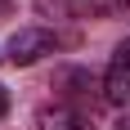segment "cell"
I'll return each instance as SVG.
<instances>
[{
    "label": "cell",
    "mask_w": 130,
    "mask_h": 130,
    "mask_svg": "<svg viewBox=\"0 0 130 130\" xmlns=\"http://www.w3.org/2000/svg\"><path fill=\"white\" fill-rule=\"evenodd\" d=\"M54 90H58V103H72V108H94L103 99V81L85 72V67H58L54 72Z\"/></svg>",
    "instance_id": "cell-1"
},
{
    "label": "cell",
    "mask_w": 130,
    "mask_h": 130,
    "mask_svg": "<svg viewBox=\"0 0 130 130\" xmlns=\"http://www.w3.org/2000/svg\"><path fill=\"white\" fill-rule=\"evenodd\" d=\"M9 13H13V5H9V0H0V18H9Z\"/></svg>",
    "instance_id": "cell-8"
},
{
    "label": "cell",
    "mask_w": 130,
    "mask_h": 130,
    "mask_svg": "<svg viewBox=\"0 0 130 130\" xmlns=\"http://www.w3.org/2000/svg\"><path fill=\"white\" fill-rule=\"evenodd\" d=\"M76 13H90V18H108V13H126L130 0H67Z\"/></svg>",
    "instance_id": "cell-5"
},
{
    "label": "cell",
    "mask_w": 130,
    "mask_h": 130,
    "mask_svg": "<svg viewBox=\"0 0 130 130\" xmlns=\"http://www.w3.org/2000/svg\"><path fill=\"white\" fill-rule=\"evenodd\" d=\"M54 50H58V36H54L50 27H18L9 36V45H5V58L13 67H31V63H40Z\"/></svg>",
    "instance_id": "cell-2"
},
{
    "label": "cell",
    "mask_w": 130,
    "mask_h": 130,
    "mask_svg": "<svg viewBox=\"0 0 130 130\" xmlns=\"http://www.w3.org/2000/svg\"><path fill=\"white\" fill-rule=\"evenodd\" d=\"M9 112V94H5V85H0V117Z\"/></svg>",
    "instance_id": "cell-7"
},
{
    "label": "cell",
    "mask_w": 130,
    "mask_h": 130,
    "mask_svg": "<svg viewBox=\"0 0 130 130\" xmlns=\"http://www.w3.org/2000/svg\"><path fill=\"white\" fill-rule=\"evenodd\" d=\"M103 99L117 103L121 112L130 108V36L112 50V63H108V76H103Z\"/></svg>",
    "instance_id": "cell-3"
},
{
    "label": "cell",
    "mask_w": 130,
    "mask_h": 130,
    "mask_svg": "<svg viewBox=\"0 0 130 130\" xmlns=\"http://www.w3.org/2000/svg\"><path fill=\"white\" fill-rule=\"evenodd\" d=\"M36 130H94V126H90V117H85L81 108H72V103H50V108L36 112Z\"/></svg>",
    "instance_id": "cell-4"
},
{
    "label": "cell",
    "mask_w": 130,
    "mask_h": 130,
    "mask_svg": "<svg viewBox=\"0 0 130 130\" xmlns=\"http://www.w3.org/2000/svg\"><path fill=\"white\" fill-rule=\"evenodd\" d=\"M112 130H130V108H126V112H121L117 121H112Z\"/></svg>",
    "instance_id": "cell-6"
}]
</instances>
